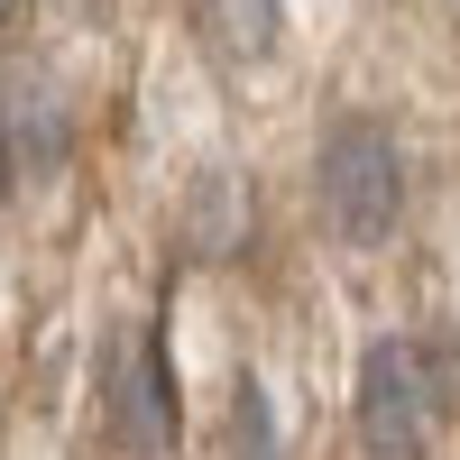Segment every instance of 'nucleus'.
<instances>
[{"label":"nucleus","mask_w":460,"mask_h":460,"mask_svg":"<svg viewBox=\"0 0 460 460\" xmlns=\"http://www.w3.org/2000/svg\"><path fill=\"white\" fill-rule=\"evenodd\" d=\"M442 414H451V377L424 341H368V359H359V451L368 460H424Z\"/></svg>","instance_id":"1"},{"label":"nucleus","mask_w":460,"mask_h":460,"mask_svg":"<svg viewBox=\"0 0 460 460\" xmlns=\"http://www.w3.org/2000/svg\"><path fill=\"white\" fill-rule=\"evenodd\" d=\"M314 184H323V221L350 249H377L396 230V212H405V157H396V138L377 120H332Z\"/></svg>","instance_id":"2"},{"label":"nucleus","mask_w":460,"mask_h":460,"mask_svg":"<svg viewBox=\"0 0 460 460\" xmlns=\"http://www.w3.org/2000/svg\"><path fill=\"white\" fill-rule=\"evenodd\" d=\"M102 424L120 451H166L175 442V377L157 332H111L102 350Z\"/></svg>","instance_id":"3"},{"label":"nucleus","mask_w":460,"mask_h":460,"mask_svg":"<svg viewBox=\"0 0 460 460\" xmlns=\"http://www.w3.org/2000/svg\"><path fill=\"white\" fill-rule=\"evenodd\" d=\"M0 157H10V175H28V184H47L74 157V102L56 93L47 65H19L10 84H0Z\"/></svg>","instance_id":"4"},{"label":"nucleus","mask_w":460,"mask_h":460,"mask_svg":"<svg viewBox=\"0 0 460 460\" xmlns=\"http://www.w3.org/2000/svg\"><path fill=\"white\" fill-rule=\"evenodd\" d=\"M194 19H203V47L221 65H267V56H277V28H286L277 0H203Z\"/></svg>","instance_id":"5"},{"label":"nucleus","mask_w":460,"mask_h":460,"mask_svg":"<svg viewBox=\"0 0 460 460\" xmlns=\"http://www.w3.org/2000/svg\"><path fill=\"white\" fill-rule=\"evenodd\" d=\"M230 460H286V451H277V414H267V387H258V377L230 387Z\"/></svg>","instance_id":"6"},{"label":"nucleus","mask_w":460,"mask_h":460,"mask_svg":"<svg viewBox=\"0 0 460 460\" xmlns=\"http://www.w3.org/2000/svg\"><path fill=\"white\" fill-rule=\"evenodd\" d=\"M230 212H240L230 175H203V194H194V249H203V258H221L230 240H240V221H230Z\"/></svg>","instance_id":"7"},{"label":"nucleus","mask_w":460,"mask_h":460,"mask_svg":"<svg viewBox=\"0 0 460 460\" xmlns=\"http://www.w3.org/2000/svg\"><path fill=\"white\" fill-rule=\"evenodd\" d=\"M10 10H19V0H0V19H10Z\"/></svg>","instance_id":"8"},{"label":"nucleus","mask_w":460,"mask_h":460,"mask_svg":"<svg viewBox=\"0 0 460 460\" xmlns=\"http://www.w3.org/2000/svg\"><path fill=\"white\" fill-rule=\"evenodd\" d=\"M0 184H10V157H0Z\"/></svg>","instance_id":"9"}]
</instances>
